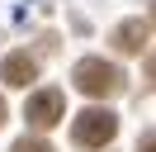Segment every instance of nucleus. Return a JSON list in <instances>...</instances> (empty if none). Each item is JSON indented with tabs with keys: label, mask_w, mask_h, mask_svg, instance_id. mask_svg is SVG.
I'll list each match as a JSON object with an SVG mask.
<instances>
[{
	"label": "nucleus",
	"mask_w": 156,
	"mask_h": 152,
	"mask_svg": "<svg viewBox=\"0 0 156 152\" xmlns=\"http://www.w3.org/2000/svg\"><path fill=\"white\" fill-rule=\"evenodd\" d=\"M0 124H5V104H0Z\"/></svg>",
	"instance_id": "9d476101"
},
{
	"label": "nucleus",
	"mask_w": 156,
	"mask_h": 152,
	"mask_svg": "<svg viewBox=\"0 0 156 152\" xmlns=\"http://www.w3.org/2000/svg\"><path fill=\"white\" fill-rule=\"evenodd\" d=\"M76 86L85 95H95V100H104V95L123 90V71H118L114 62H104V57H80L76 62Z\"/></svg>",
	"instance_id": "f257e3e1"
},
{
	"label": "nucleus",
	"mask_w": 156,
	"mask_h": 152,
	"mask_svg": "<svg viewBox=\"0 0 156 152\" xmlns=\"http://www.w3.org/2000/svg\"><path fill=\"white\" fill-rule=\"evenodd\" d=\"M147 81H151V86H156V52H151V57H147Z\"/></svg>",
	"instance_id": "6e6552de"
},
{
	"label": "nucleus",
	"mask_w": 156,
	"mask_h": 152,
	"mask_svg": "<svg viewBox=\"0 0 156 152\" xmlns=\"http://www.w3.org/2000/svg\"><path fill=\"white\" fill-rule=\"evenodd\" d=\"M137 152H156V128H151V133H142V142H137Z\"/></svg>",
	"instance_id": "0eeeda50"
},
{
	"label": "nucleus",
	"mask_w": 156,
	"mask_h": 152,
	"mask_svg": "<svg viewBox=\"0 0 156 152\" xmlns=\"http://www.w3.org/2000/svg\"><path fill=\"white\" fill-rule=\"evenodd\" d=\"M118 133V114L114 109H80V119L71 124V142L76 147H104Z\"/></svg>",
	"instance_id": "f03ea898"
},
{
	"label": "nucleus",
	"mask_w": 156,
	"mask_h": 152,
	"mask_svg": "<svg viewBox=\"0 0 156 152\" xmlns=\"http://www.w3.org/2000/svg\"><path fill=\"white\" fill-rule=\"evenodd\" d=\"M62 109H66V100H62V90H33L29 104H24V119L33 124V128H52V124L62 119Z\"/></svg>",
	"instance_id": "7ed1b4c3"
},
{
	"label": "nucleus",
	"mask_w": 156,
	"mask_h": 152,
	"mask_svg": "<svg viewBox=\"0 0 156 152\" xmlns=\"http://www.w3.org/2000/svg\"><path fill=\"white\" fill-rule=\"evenodd\" d=\"M0 81L5 86H33L38 81V62H33L29 52H10L0 62Z\"/></svg>",
	"instance_id": "20e7f679"
},
{
	"label": "nucleus",
	"mask_w": 156,
	"mask_h": 152,
	"mask_svg": "<svg viewBox=\"0 0 156 152\" xmlns=\"http://www.w3.org/2000/svg\"><path fill=\"white\" fill-rule=\"evenodd\" d=\"M114 48L118 52H142L147 48V24L142 19H123V24L114 28Z\"/></svg>",
	"instance_id": "39448f33"
},
{
	"label": "nucleus",
	"mask_w": 156,
	"mask_h": 152,
	"mask_svg": "<svg viewBox=\"0 0 156 152\" xmlns=\"http://www.w3.org/2000/svg\"><path fill=\"white\" fill-rule=\"evenodd\" d=\"M10 152H52V147H48L43 138H19V142H14Z\"/></svg>",
	"instance_id": "423d86ee"
},
{
	"label": "nucleus",
	"mask_w": 156,
	"mask_h": 152,
	"mask_svg": "<svg viewBox=\"0 0 156 152\" xmlns=\"http://www.w3.org/2000/svg\"><path fill=\"white\" fill-rule=\"evenodd\" d=\"M151 24H156V0H151Z\"/></svg>",
	"instance_id": "1a4fd4ad"
}]
</instances>
